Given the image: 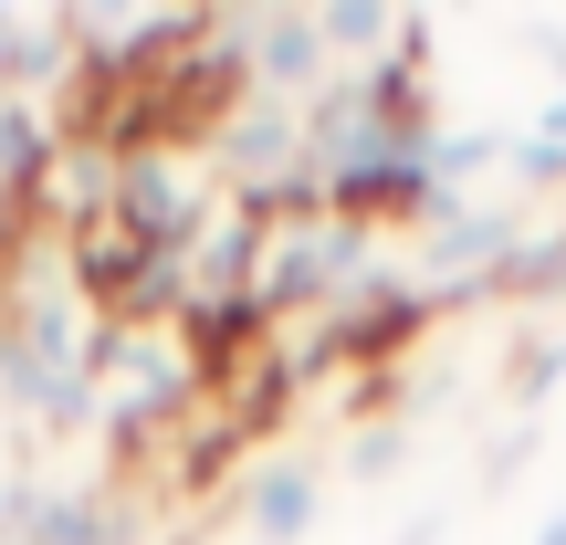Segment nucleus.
I'll use <instances>...</instances> for the list:
<instances>
[{
  "label": "nucleus",
  "mask_w": 566,
  "mask_h": 545,
  "mask_svg": "<svg viewBox=\"0 0 566 545\" xmlns=\"http://www.w3.org/2000/svg\"><path fill=\"white\" fill-rule=\"evenodd\" d=\"M535 545H566V514H546V525H535Z\"/></svg>",
  "instance_id": "obj_12"
},
{
  "label": "nucleus",
  "mask_w": 566,
  "mask_h": 545,
  "mask_svg": "<svg viewBox=\"0 0 566 545\" xmlns=\"http://www.w3.org/2000/svg\"><path fill=\"white\" fill-rule=\"evenodd\" d=\"M504 399H514V409H535V399H566V336H525V346H514V367H504Z\"/></svg>",
  "instance_id": "obj_7"
},
{
  "label": "nucleus",
  "mask_w": 566,
  "mask_h": 545,
  "mask_svg": "<svg viewBox=\"0 0 566 545\" xmlns=\"http://www.w3.org/2000/svg\"><path fill=\"white\" fill-rule=\"evenodd\" d=\"M346 472H357V483H399V472H409V420L346 430Z\"/></svg>",
  "instance_id": "obj_8"
},
{
  "label": "nucleus",
  "mask_w": 566,
  "mask_h": 545,
  "mask_svg": "<svg viewBox=\"0 0 566 545\" xmlns=\"http://www.w3.org/2000/svg\"><path fill=\"white\" fill-rule=\"evenodd\" d=\"M346 63L325 53V21L315 11H252V95L273 105H315Z\"/></svg>",
  "instance_id": "obj_4"
},
{
  "label": "nucleus",
  "mask_w": 566,
  "mask_h": 545,
  "mask_svg": "<svg viewBox=\"0 0 566 545\" xmlns=\"http://www.w3.org/2000/svg\"><path fill=\"white\" fill-rule=\"evenodd\" d=\"M535 53H546V74H556V95H566V21H535Z\"/></svg>",
  "instance_id": "obj_9"
},
{
  "label": "nucleus",
  "mask_w": 566,
  "mask_h": 545,
  "mask_svg": "<svg viewBox=\"0 0 566 545\" xmlns=\"http://www.w3.org/2000/svg\"><path fill=\"white\" fill-rule=\"evenodd\" d=\"M325 483H336V472H325L315 451H263V462L242 472V493H231V514H242L252 545H304L315 514H325Z\"/></svg>",
  "instance_id": "obj_3"
},
{
  "label": "nucleus",
  "mask_w": 566,
  "mask_h": 545,
  "mask_svg": "<svg viewBox=\"0 0 566 545\" xmlns=\"http://www.w3.org/2000/svg\"><path fill=\"white\" fill-rule=\"evenodd\" d=\"M11 493H21V462H0V545H11Z\"/></svg>",
  "instance_id": "obj_10"
},
{
  "label": "nucleus",
  "mask_w": 566,
  "mask_h": 545,
  "mask_svg": "<svg viewBox=\"0 0 566 545\" xmlns=\"http://www.w3.org/2000/svg\"><path fill=\"white\" fill-rule=\"evenodd\" d=\"M535 231V210L514 200V189H483V200H441L420 221V294H430V315L441 304H493L504 294V263H514V242Z\"/></svg>",
  "instance_id": "obj_1"
},
{
  "label": "nucleus",
  "mask_w": 566,
  "mask_h": 545,
  "mask_svg": "<svg viewBox=\"0 0 566 545\" xmlns=\"http://www.w3.org/2000/svg\"><path fill=\"white\" fill-rule=\"evenodd\" d=\"M11 545H137V535H126V504H116L105 483H63V472L21 462Z\"/></svg>",
  "instance_id": "obj_2"
},
{
  "label": "nucleus",
  "mask_w": 566,
  "mask_h": 545,
  "mask_svg": "<svg viewBox=\"0 0 566 545\" xmlns=\"http://www.w3.org/2000/svg\"><path fill=\"white\" fill-rule=\"evenodd\" d=\"M63 158V105H32V95H0V189L42 221V179Z\"/></svg>",
  "instance_id": "obj_5"
},
{
  "label": "nucleus",
  "mask_w": 566,
  "mask_h": 545,
  "mask_svg": "<svg viewBox=\"0 0 566 545\" xmlns=\"http://www.w3.org/2000/svg\"><path fill=\"white\" fill-rule=\"evenodd\" d=\"M504 189L514 200H566V95L535 105V126H514V147H504Z\"/></svg>",
  "instance_id": "obj_6"
},
{
  "label": "nucleus",
  "mask_w": 566,
  "mask_h": 545,
  "mask_svg": "<svg viewBox=\"0 0 566 545\" xmlns=\"http://www.w3.org/2000/svg\"><path fill=\"white\" fill-rule=\"evenodd\" d=\"M399 545H441V514H409V525H399Z\"/></svg>",
  "instance_id": "obj_11"
},
{
  "label": "nucleus",
  "mask_w": 566,
  "mask_h": 545,
  "mask_svg": "<svg viewBox=\"0 0 566 545\" xmlns=\"http://www.w3.org/2000/svg\"><path fill=\"white\" fill-rule=\"evenodd\" d=\"M231 545H252V535H231Z\"/></svg>",
  "instance_id": "obj_13"
}]
</instances>
